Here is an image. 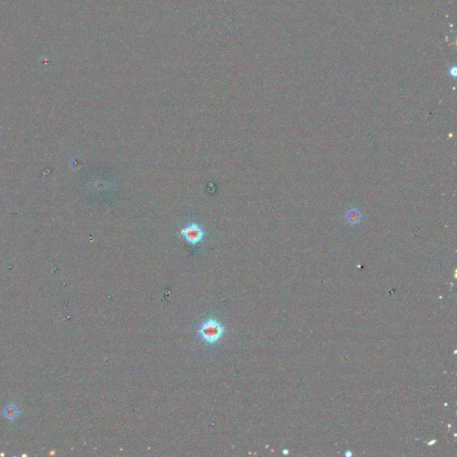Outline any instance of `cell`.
I'll list each match as a JSON object with an SVG mask.
<instances>
[{"label":"cell","instance_id":"cell-1","mask_svg":"<svg viewBox=\"0 0 457 457\" xmlns=\"http://www.w3.org/2000/svg\"><path fill=\"white\" fill-rule=\"evenodd\" d=\"M225 334V327L219 320L214 317L206 319L201 323L197 335L206 344L215 345L221 340Z\"/></svg>","mask_w":457,"mask_h":457},{"label":"cell","instance_id":"cell-2","mask_svg":"<svg viewBox=\"0 0 457 457\" xmlns=\"http://www.w3.org/2000/svg\"><path fill=\"white\" fill-rule=\"evenodd\" d=\"M181 235L191 245H197L203 240L205 232L199 225L192 223L181 230Z\"/></svg>","mask_w":457,"mask_h":457},{"label":"cell","instance_id":"cell-3","mask_svg":"<svg viewBox=\"0 0 457 457\" xmlns=\"http://www.w3.org/2000/svg\"><path fill=\"white\" fill-rule=\"evenodd\" d=\"M345 219L348 221V224L354 226V225L358 224L362 220V213L356 208H351L349 210L347 211L345 215Z\"/></svg>","mask_w":457,"mask_h":457},{"label":"cell","instance_id":"cell-4","mask_svg":"<svg viewBox=\"0 0 457 457\" xmlns=\"http://www.w3.org/2000/svg\"><path fill=\"white\" fill-rule=\"evenodd\" d=\"M6 416L9 417V418H15L17 414H18V410L16 409V407H7L6 409Z\"/></svg>","mask_w":457,"mask_h":457}]
</instances>
